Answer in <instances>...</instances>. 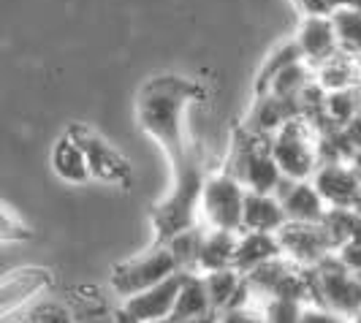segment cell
<instances>
[{"instance_id":"obj_1","label":"cell","mask_w":361,"mask_h":323,"mask_svg":"<svg viewBox=\"0 0 361 323\" xmlns=\"http://www.w3.org/2000/svg\"><path fill=\"white\" fill-rule=\"evenodd\" d=\"M201 87L182 76H155L149 79L136 101L139 126L149 133L171 161V193L155 204L152 228L155 245L169 242L174 233L196 226L201 185L207 180L204 163L185 133V111L199 101Z\"/></svg>"},{"instance_id":"obj_2","label":"cell","mask_w":361,"mask_h":323,"mask_svg":"<svg viewBox=\"0 0 361 323\" xmlns=\"http://www.w3.org/2000/svg\"><path fill=\"white\" fill-rule=\"evenodd\" d=\"M269 150L286 180H310L321 166V136L305 114L277 128L269 136Z\"/></svg>"},{"instance_id":"obj_3","label":"cell","mask_w":361,"mask_h":323,"mask_svg":"<svg viewBox=\"0 0 361 323\" xmlns=\"http://www.w3.org/2000/svg\"><path fill=\"white\" fill-rule=\"evenodd\" d=\"M245 185L236 180L231 171H220L215 177H207L201 185L199 212L207 226L215 231H242V212H245Z\"/></svg>"},{"instance_id":"obj_4","label":"cell","mask_w":361,"mask_h":323,"mask_svg":"<svg viewBox=\"0 0 361 323\" xmlns=\"http://www.w3.org/2000/svg\"><path fill=\"white\" fill-rule=\"evenodd\" d=\"M180 267L174 261V255L169 250V245H155L133 258H128L123 264H117L111 269V291L120 296V299H128L133 293H142L147 288L158 286L166 277L177 274Z\"/></svg>"},{"instance_id":"obj_5","label":"cell","mask_w":361,"mask_h":323,"mask_svg":"<svg viewBox=\"0 0 361 323\" xmlns=\"http://www.w3.org/2000/svg\"><path fill=\"white\" fill-rule=\"evenodd\" d=\"M261 139L267 136H255L247 130V142H236L234 169H226V171H231L245 185L247 193H277L283 171L271 158L269 142L261 144Z\"/></svg>"},{"instance_id":"obj_6","label":"cell","mask_w":361,"mask_h":323,"mask_svg":"<svg viewBox=\"0 0 361 323\" xmlns=\"http://www.w3.org/2000/svg\"><path fill=\"white\" fill-rule=\"evenodd\" d=\"M310 277V293L318 296L321 293V307H329L340 315H353L361 307V283L350 274L348 267L343 264H331V261H321L312 267Z\"/></svg>"},{"instance_id":"obj_7","label":"cell","mask_w":361,"mask_h":323,"mask_svg":"<svg viewBox=\"0 0 361 323\" xmlns=\"http://www.w3.org/2000/svg\"><path fill=\"white\" fill-rule=\"evenodd\" d=\"M274 236L280 252L302 269H312L329 255L331 248H337L326 223H286Z\"/></svg>"},{"instance_id":"obj_8","label":"cell","mask_w":361,"mask_h":323,"mask_svg":"<svg viewBox=\"0 0 361 323\" xmlns=\"http://www.w3.org/2000/svg\"><path fill=\"white\" fill-rule=\"evenodd\" d=\"M73 142L82 147L85 158H87V169H90V180H101L109 185H128L130 182V163L111 147V144L98 136L90 128H71Z\"/></svg>"},{"instance_id":"obj_9","label":"cell","mask_w":361,"mask_h":323,"mask_svg":"<svg viewBox=\"0 0 361 323\" xmlns=\"http://www.w3.org/2000/svg\"><path fill=\"white\" fill-rule=\"evenodd\" d=\"M182 277L185 272H177L171 277H166L158 286L147 288L142 293H133L123 299V321L126 323H163L171 315V307L177 302V293H180Z\"/></svg>"},{"instance_id":"obj_10","label":"cell","mask_w":361,"mask_h":323,"mask_svg":"<svg viewBox=\"0 0 361 323\" xmlns=\"http://www.w3.org/2000/svg\"><path fill=\"white\" fill-rule=\"evenodd\" d=\"M54 277L44 267H22L0 277V318L17 312L27 302H33L38 293L52 288Z\"/></svg>"},{"instance_id":"obj_11","label":"cell","mask_w":361,"mask_h":323,"mask_svg":"<svg viewBox=\"0 0 361 323\" xmlns=\"http://www.w3.org/2000/svg\"><path fill=\"white\" fill-rule=\"evenodd\" d=\"M312 185L331 209H348L361 198V177L340 161L321 163L312 174Z\"/></svg>"},{"instance_id":"obj_12","label":"cell","mask_w":361,"mask_h":323,"mask_svg":"<svg viewBox=\"0 0 361 323\" xmlns=\"http://www.w3.org/2000/svg\"><path fill=\"white\" fill-rule=\"evenodd\" d=\"M286 185L288 188H283V182H280V188L274 193L283 204L286 220L288 223H324L329 207L318 193V188L310 180H286Z\"/></svg>"},{"instance_id":"obj_13","label":"cell","mask_w":361,"mask_h":323,"mask_svg":"<svg viewBox=\"0 0 361 323\" xmlns=\"http://www.w3.org/2000/svg\"><path fill=\"white\" fill-rule=\"evenodd\" d=\"M293 41H296L302 60L307 63L310 68L321 66L329 57H334L340 52V38H337V30H334L331 14L329 17H305Z\"/></svg>"},{"instance_id":"obj_14","label":"cell","mask_w":361,"mask_h":323,"mask_svg":"<svg viewBox=\"0 0 361 323\" xmlns=\"http://www.w3.org/2000/svg\"><path fill=\"white\" fill-rule=\"evenodd\" d=\"M201 280H204V291H207L212 312H220V310H228V307L236 305H247L250 296H253L250 288H247L245 274L236 272L234 267L207 272V274H201Z\"/></svg>"},{"instance_id":"obj_15","label":"cell","mask_w":361,"mask_h":323,"mask_svg":"<svg viewBox=\"0 0 361 323\" xmlns=\"http://www.w3.org/2000/svg\"><path fill=\"white\" fill-rule=\"evenodd\" d=\"M315 85L324 92H337V90H353L361 87V60L348 52H340L329 57L326 63L315 66Z\"/></svg>"},{"instance_id":"obj_16","label":"cell","mask_w":361,"mask_h":323,"mask_svg":"<svg viewBox=\"0 0 361 323\" xmlns=\"http://www.w3.org/2000/svg\"><path fill=\"white\" fill-rule=\"evenodd\" d=\"M283 204L274 193H247L245 212H242V231H267L277 233L286 226Z\"/></svg>"},{"instance_id":"obj_17","label":"cell","mask_w":361,"mask_h":323,"mask_svg":"<svg viewBox=\"0 0 361 323\" xmlns=\"http://www.w3.org/2000/svg\"><path fill=\"white\" fill-rule=\"evenodd\" d=\"M283 255L280 245H277V236L267 231H239L236 236V252H234V269L247 274L255 267L267 264L271 258Z\"/></svg>"},{"instance_id":"obj_18","label":"cell","mask_w":361,"mask_h":323,"mask_svg":"<svg viewBox=\"0 0 361 323\" xmlns=\"http://www.w3.org/2000/svg\"><path fill=\"white\" fill-rule=\"evenodd\" d=\"M236 236L231 231H204L199 245V258H196V274H207V272L228 269L234 267V252H236Z\"/></svg>"},{"instance_id":"obj_19","label":"cell","mask_w":361,"mask_h":323,"mask_svg":"<svg viewBox=\"0 0 361 323\" xmlns=\"http://www.w3.org/2000/svg\"><path fill=\"white\" fill-rule=\"evenodd\" d=\"M52 169L54 174L63 182H71V185H82V182L90 180V169H87V158L82 152V147L73 142L71 136L60 139L52 150Z\"/></svg>"},{"instance_id":"obj_20","label":"cell","mask_w":361,"mask_h":323,"mask_svg":"<svg viewBox=\"0 0 361 323\" xmlns=\"http://www.w3.org/2000/svg\"><path fill=\"white\" fill-rule=\"evenodd\" d=\"M331 22L340 38V49L361 60V11L359 8H337L331 11Z\"/></svg>"},{"instance_id":"obj_21","label":"cell","mask_w":361,"mask_h":323,"mask_svg":"<svg viewBox=\"0 0 361 323\" xmlns=\"http://www.w3.org/2000/svg\"><path fill=\"white\" fill-rule=\"evenodd\" d=\"M299 60H302V52H299L296 41H288V44H283L277 52H271L269 60L264 63L261 73H258V79H255V95H264L271 79L283 71V68H288V66H293V63H299Z\"/></svg>"},{"instance_id":"obj_22","label":"cell","mask_w":361,"mask_h":323,"mask_svg":"<svg viewBox=\"0 0 361 323\" xmlns=\"http://www.w3.org/2000/svg\"><path fill=\"white\" fill-rule=\"evenodd\" d=\"M305 305L288 296H267V305L261 307L267 323H299Z\"/></svg>"},{"instance_id":"obj_23","label":"cell","mask_w":361,"mask_h":323,"mask_svg":"<svg viewBox=\"0 0 361 323\" xmlns=\"http://www.w3.org/2000/svg\"><path fill=\"white\" fill-rule=\"evenodd\" d=\"M33 231L27 228V223L8 207L0 201V245H11V242H27Z\"/></svg>"},{"instance_id":"obj_24","label":"cell","mask_w":361,"mask_h":323,"mask_svg":"<svg viewBox=\"0 0 361 323\" xmlns=\"http://www.w3.org/2000/svg\"><path fill=\"white\" fill-rule=\"evenodd\" d=\"M217 323H267V321H264V312L258 307H253V302H247V305L220 310L217 312Z\"/></svg>"},{"instance_id":"obj_25","label":"cell","mask_w":361,"mask_h":323,"mask_svg":"<svg viewBox=\"0 0 361 323\" xmlns=\"http://www.w3.org/2000/svg\"><path fill=\"white\" fill-rule=\"evenodd\" d=\"M27 323H73V315L60 305H44L30 312Z\"/></svg>"},{"instance_id":"obj_26","label":"cell","mask_w":361,"mask_h":323,"mask_svg":"<svg viewBox=\"0 0 361 323\" xmlns=\"http://www.w3.org/2000/svg\"><path fill=\"white\" fill-rule=\"evenodd\" d=\"M299 323H350L348 315H340L329 307H318V305H310L302 310V318Z\"/></svg>"},{"instance_id":"obj_27","label":"cell","mask_w":361,"mask_h":323,"mask_svg":"<svg viewBox=\"0 0 361 323\" xmlns=\"http://www.w3.org/2000/svg\"><path fill=\"white\" fill-rule=\"evenodd\" d=\"M305 17H329L331 14V8H329V3L326 0H290Z\"/></svg>"},{"instance_id":"obj_28","label":"cell","mask_w":361,"mask_h":323,"mask_svg":"<svg viewBox=\"0 0 361 323\" xmlns=\"http://www.w3.org/2000/svg\"><path fill=\"white\" fill-rule=\"evenodd\" d=\"M177 323H217V312H204V315L185 318V321H177Z\"/></svg>"},{"instance_id":"obj_29","label":"cell","mask_w":361,"mask_h":323,"mask_svg":"<svg viewBox=\"0 0 361 323\" xmlns=\"http://www.w3.org/2000/svg\"><path fill=\"white\" fill-rule=\"evenodd\" d=\"M350 323H361V307L353 312V315H350Z\"/></svg>"}]
</instances>
